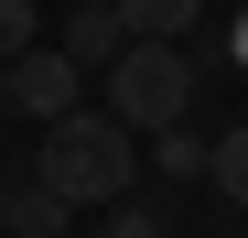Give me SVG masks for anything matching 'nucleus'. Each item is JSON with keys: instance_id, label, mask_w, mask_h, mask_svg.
<instances>
[{"instance_id": "1", "label": "nucleus", "mask_w": 248, "mask_h": 238, "mask_svg": "<svg viewBox=\"0 0 248 238\" xmlns=\"http://www.w3.org/2000/svg\"><path fill=\"white\" fill-rule=\"evenodd\" d=\"M32 184H54L65 206H119V195H140V130L119 108H65L32 141Z\"/></svg>"}, {"instance_id": "2", "label": "nucleus", "mask_w": 248, "mask_h": 238, "mask_svg": "<svg viewBox=\"0 0 248 238\" xmlns=\"http://www.w3.org/2000/svg\"><path fill=\"white\" fill-rule=\"evenodd\" d=\"M108 108L130 119L140 141H162V130L194 108V54H184V44H151V33H130V54L108 65Z\"/></svg>"}, {"instance_id": "3", "label": "nucleus", "mask_w": 248, "mask_h": 238, "mask_svg": "<svg viewBox=\"0 0 248 238\" xmlns=\"http://www.w3.org/2000/svg\"><path fill=\"white\" fill-rule=\"evenodd\" d=\"M0 87H11V119H65L76 87H87V65H76L65 44H32V54L0 65Z\"/></svg>"}, {"instance_id": "4", "label": "nucleus", "mask_w": 248, "mask_h": 238, "mask_svg": "<svg viewBox=\"0 0 248 238\" xmlns=\"http://www.w3.org/2000/svg\"><path fill=\"white\" fill-rule=\"evenodd\" d=\"M54 44H65L76 65H119V54H130V22H119V0H87V11H65Z\"/></svg>"}, {"instance_id": "5", "label": "nucleus", "mask_w": 248, "mask_h": 238, "mask_svg": "<svg viewBox=\"0 0 248 238\" xmlns=\"http://www.w3.org/2000/svg\"><path fill=\"white\" fill-rule=\"evenodd\" d=\"M0 238H76V206L54 184H11L0 195Z\"/></svg>"}, {"instance_id": "6", "label": "nucleus", "mask_w": 248, "mask_h": 238, "mask_svg": "<svg viewBox=\"0 0 248 238\" xmlns=\"http://www.w3.org/2000/svg\"><path fill=\"white\" fill-rule=\"evenodd\" d=\"M119 22H130V33H151V44H184V33L205 22V0H119Z\"/></svg>"}, {"instance_id": "7", "label": "nucleus", "mask_w": 248, "mask_h": 238, "mask_svg": "<svg viewBox=\"0 0 248 238\" xmlns=\"http://www.w3.org/2000/svg\"><path fill=\"white\" fill-rule=\"evenodd\" d=\"M87 238H173V206H151V195H119V206H97Z\"/></svg>"}, {"instance_id": "8", "label": "nucleus", "mask_w": 248, "mask_h": 238, "mask_svg": "<svg viewBox=\"0 0 248 238\" xmlns=\"http://www.w3.org/2000/svg\"><path fill=\"white\" fill-rule=\"evenodd\" d=\"M151 163H162V173H173V184H194L205 163H216V141H205V130H194V119H173V130H162V141H151Z\"/></svg>"}, {"instance_id": "9", "label": "nucleus", "mask_w": 248, "mask_h": 238, "mask_svg": "<svg viewBox=\"0 0 248 238\" xmlns=\"http://www.w3.org/2000/svg\"><path fill=\"white\" fill-rule=\"evenodd\" d=\"M205 173H216L227 206H248V119H237V130H216V163H205Z\"/></svg>"}, {"instance_id": "10", "label": "nucleus", "mask_w": 248, "mask_h": 238, "mask_svg": "<svg viewBox=\"0 0 248 238\" xmlns=\"http://www.w3.org/2000/svg\"><path fill=\"white\" fill-rule=\"evenodd\" d=\"M32 44H44V33H32V0H0V65L32 54Z\"/></svg>"}, {"instance_id": "11", "label": "nucleus", "mask_w": 248, "mask_h": 238, "mask_svg": "<svg viewBox=\"0 0 248 238\" xmlns=\"http://www.w3.org/2000/svg\"><path fill=\"white\" fill-rule=\"evenodd\" d=\"M227 44H237V65H248V11H237V33H227Z\"/></svg>"}, {"instance_id": "12", "label": "nucleus", "mask_w": 248, "mask_h": 238, "mask_svg": "<svg viewBox=\"0 0 248 238\" xmlns=\"http://www.w3.org/2000/svg\"><path fill=\"white\" fill-rule=\"evenodd\" d=\"M0 119H11V87H0Z\"/></svg>"}, {"instance_id": "13", "label": "nucleus", "mask_w": 248, "mask_h": 238, "mask_svg": "<svg viewBox=\"0 0 248 238\" xmlns=\"http://www.w3.org/2000/svg\"><path fill=\"white\" fill-rule=\"evenodd\" d=\"M0 195H11V184H0Z\"/></svg>"}]
</instances>
